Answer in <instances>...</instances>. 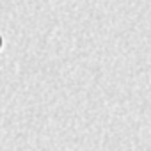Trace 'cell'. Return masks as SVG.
<instances>
[{"mask_svg":"<svg viewBox=\"0 0 151 151\" xmlns=\"http://www.w3.org/2000/svg\"><path fill=\"white\" fill-rule=\"evenodd\" d=\"M0 45H2V39H0Z\"/></svg>","mask_w":151,"mask_h":151,"instance_id":"cell-1","label":"cell"}]
</instances>
